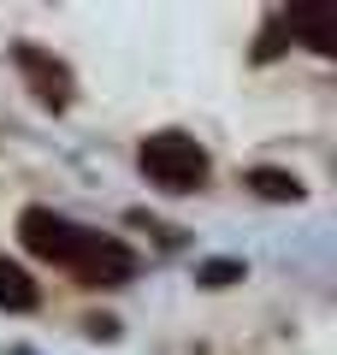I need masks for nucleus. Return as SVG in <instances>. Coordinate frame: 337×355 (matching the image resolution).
Instances as JSON below:
<instances>
[{
    "instance_id": "0eeeda50",
    "label": "nucleus",
    "mask_w": 337,
    "mask_h": 355,
    "mask_svg": "<svg viewBox=\"0 0 337 355\" xmlns=\"http://www.w3.org/2000/svg\"><path fill=\"white\" fill-rule=\"evenodd\" d=\"M243 184H249L254 196H266V202H302V178L296 172H278V166H254Z\"/></svg>"
},
{
    "instance_id": "423d86ee",
    "label": "nucleus",
    "mask_w": 337,
    "mask_h": 355,
    "mask_svg": "<svg viewBox=\"0 0 337 355\" xmlns=\"http://www.w3.org/2000/svg\"><path fill=\"white\" fill-rule=\"evenodd\" d=\"M0 308H12V314L36 308V279L18 261H6V254H0Z\"/></svg>"
},
{
    "instance_id": "f03ea898",
    "label": "nucleus",
    "mask_w": 337,
    "mask_h": 355,
    "mask_svg": "<svg viewBox=\"0 0 337 355\" xmlns=\"http://www.w3.org/2000/svg\"><path fill=\"white\" fill-rule=\"evenodd\" d=\"M18 237H24V249L42 254V261H53V266H77V261H83V249L95 243V231L71 225V219L53 214V207H24V219H18Z\"/></svg>"
},
{
    "instance_id": "6e6552de",
    "label": "nucleus",
    "mask_w": 337,
    "mask_h": 355,
    "mask_svg": "<svg viewBox=\"0 0 337 355\" xmlns=\"http://www.w3.org/2000/svg\"><path fill=\"white\" fill-rule=\"evenodd\" d=\"M237 272H243L237 261H207V266H201V284H213V291H219V284H231Z\"/></svg>"
},
{
    "instance_id": "39448f33",
    "label": "nucleus",
    "mask_w": 337,
    "mask_h": 355,
    "mask_svg": "<svg viewBox=\"0 0 337 355\" xmlns=\"http://www.w3.org/2000/svg\"><path fill=\"white\" fill-rule=\"evenodd\" d=\"M278 24H284L290 36H302L313 53H331L337 48V12H331V6H290V12H278Z\"/></svg>"
},
{
    "instance_id": "1a4fd4ad",
    "label": "nucleus",
    "mask_w": 337,
    "mask_h": 355,
    "mask_svg": "<svg viewBox=\"0 0 337 355\" xmlns=\"http://www.w3.org/2000/svg\"><path fill=\"white\" fill-rule=\"evenodd\" d=\"M278 36H284V24H278V18H273V24H266V36H261V60H273V53L284 48V42H278Z\"/></svg>"
},
{
    "instance_id": "f257e3e1",
    "label": "nucleus",
    "mask_w": 337,
    "mask_h": 355,
    "mask_svg": "<svg viewBox=\"0 0 337 355\" xmlns=\"http://www.w3.org/2000/svg\"><path fill=\"white\" fill-rule=\"evenodd\" d=\"M137 160L148 172V184H160L172 196H189V190L207 184V148L196 137H184V130H154V137H142Z\"/></svg>"
},
{
    "instance_id": "20e7f679",
    "label": "nucleus",
    "mask_w": 337,
    "mask_h": 355,
    "mask_svg": "<svg viewBox=\"0 0 337 355\" xmlns=\"http://www.w3.org/2000/svg\"><path fill=\"white\" fill-rule=\"evenodd\" d=\"M12 60H18V71L30 77V89H36L42 107H65V101H71V71H65L53 53H42V48H30V42H24Z\"/></svg>"
},
{
    "instance_id": "7ed1b4c3",
    "label": "nucleus",
    "mask_w": 337,
    "mask_h": 355,
    "mask_svg": "<svg viewBox=\"0 0 337 355\" xmlns=\"http://www.w3.org/2000/svg\"><path fill=\"white\" fill-rule=\"evenodd\" d=\"M83 284H101V291H119V284H130L137 279V254L125 249V243H112V237H101L95 231V243L83 249V261L71 266Z\"/></svg>"
}]
</instances>
